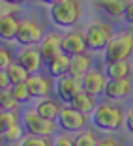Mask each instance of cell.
<instances>
[{
  "label": "cell",
  "instance_id": "1f68e13d",
  "mask_svg": "<svg viewBox=\"0 0 133 146\" xmlns=\"http://www.w3.org/2000/svg\"><path fill=\"white\" fill-rule=\"evenodd\" d=\"M124 127L133 135V107L126 111V124H124Z\"/></svg>",
  "mask_w": 133,
  "mask_h": 146
},
{
  "label": "cell",
  "instance_id": "7c38bea8",
  "mask_svg": "<svg viewBox=\"0 0 133 146\" xmlns=\"http://www.w3.org/2000/svg\"><path fill=\"white\" fill-rule=\"evenodd\" d=\"M86 49H88V45H86L84 32L71 30V32L62 36V51L66 54L73 56V54H79V52H84Z\"/></svg>",
  "mask_w": 133,
  "mask_h": 146
},
{
  "label": "cell",
  "instance_id": "9c48e42d",
  "mask_svg": "<svg viewBox=\"0 0 133 146\" xmlns=\"http://www.w3.org/2000/svg\"><path fill=\"white\" fill-rule=\"evenodd\" d=\"M39 52H41L43 60L45 64L51 62L53 58H56L58 54H62V36L60 34H55V32H47V34L43 36L41 43H39Z\"/></svg>",
  "mask_w": 133,
  "mask_h": 146
},
{
  "label": "cell",
  "instance_id": "ac0fdd59",
  "mask_svg": "<svg viewBox=\"0 0 133 146\" xmlns=\"http://www.w3.org/2000/svg\"><path fill=\"white\" fill-rule=\"evenodd\" d=\"M69 58H71L69 54L62 52V54H58L56 58H53L51 62H47L49 75L55 77V79H60V77H64V75H68L69 73Z\"/></svg>",
  "mask_w": 133,
  "mask_h": 146
},
{
  "label": "cell",
  "instance_id": "cb8c5ba5",
  "mask_svg": "<svg viewBox=\"0 0 133 146\" xmlns=\"http://www.w3.org/2000/svg\"><path fill=\"white\" fill-rule=\"evenodd\" d=\"M0 105H2V111H17L19 101L13 96L11 88H2L0 90Z\"/></svg>",
  "mask_w": 133,
  "mask_h": 146
},
{
  "label": "cell",
  "instance_id": "d6986e66",
  "mask_svg": "<svg viewBox=\"0 0 133 146\" xmlns=\"http://www.w3.org/2000/svg\"><path fill=\"white\" fill-rule=\"evenodd\" d=\"M19 21L15 15H0V36L2 39H15L17 38V32H19Z\"/></svg>",
  "mask_w": 133,
  "mask_h": 146
},
{
  "label": "cell",
  "instance_id": "30bf717a",
  "mask_svg": "<svg viewBox=\"0 0 133 146\" xmlns=\"http://www.w3.org/2000/svg\"><path fill=\"white\" fill-rule=\"evenodd\" d=\"M107 81H109V77L105 71H101V69H90L82 77V90L92 94V96H99L105 92Z\"/></svg>",
  "mask_w": 133,
  "mask_h": 146
},
{
  "label": "cell",
  "instance_id": "4316f807",
  "mask_svg": "<svg viewBox=\"0 0 133 146\" xmlns=\"http://www.w3.org/2000/svg\"><path fill=\"white\" fill-rule=\"evenodd\" d=\"M25 127V125H23ZM23 127L21 125H13V127H9V129H4L2 131V141L6 142V144H13V142H19L23 139Z\"/></svg>",
  "mask_w": 133,
  "mask_h": 146
},
{
  "label": "cell",
  "instance_id": "d6a6232c",
  "mask_svg": "<svg viewBox=\"0 0 133 146\" xmlns=\"http://www.w3.org/2000/svg\"><path fill=\"white\" fill-rule=\"evenodd\" d=\"M0 88H11V81H9V75L6 69L0 71Z\"/></svg>",
  "mask_w": 133,
  "mask_h": 146
},
{
  "label": "cell",
  "instance_id": "52a82bcc",
  "mask_svg": "<svg viewBox=\"0 0 133 146\" xmlns=\"http://www.w3.org/2000/svg\"><path fill=\"white\" fill-rule=\"evenodd\" d=\"M23 125H25L26 133L30 135H41V137H51L55 133V120H47L43 118L38 111H26L23 116Z\"/></svg>",
  "mask_w": 133,
  "mask_h": 146
},
{
  "label": "cell",
  "instance_id": "5b68a950",
  "mask_svg": "<svg viewBox=\"0 0 133 146\" xmlns=\"http://www.w3.org/2000/svg\"><path fill=\"white\" fill-rule=\"evenodd\" d=\"M86 122H88V114L77 111V109L71 107L69 103L62 107L60 114H58V118H56L58 127L64 129V131H68V133H77V131L84 129Z\"/></svg>",
  "mask_w": 133,
  "mask_h": 146
},
{
  "label": "cell",
  "instance_id": "3957f363",
  "mask_svg": "<svg viewBox=\"0 0 133 146\" xmlns=\"http://www.w3.org/2000/svg\"><path fill=\"white\" fill-rule=\"evenodd\" d=\"M81 2L79 0H58L49 8L53 23L60 28H69L81 17Z\"/></svg>",
  "mask_w": 133,
  "mask_h": 146
},
{
  "label": "cell",
  "instance_id": "83f0119b",
  "mask_svg": "<svg viewBox=\"0 0 133 146\" xmlns=\"http://www.w3.org/2000/svg\"><path fill=\"white\" fill-rule=\"evenodd\" d=\"M17 124H19L17 111H2L0 112V127H2V131L13 127V125H17Z\"/></svg>",
  "mask_w": 133,
  "mask_h": 146
},
{
  "label": "cell",
  "instance_id": "836d02e7",
  "mask_svg": "<svg viewBox=\"0 0 133 146\" xmlns=\"http://www.w3.org/2000/svg\"><path fill=\"white\" fill-rule=\"evenodd\" d=\"M99 146H124L120 141H116V139H112V137H105V139H101L99 141Z\"/></svg>",
  "mask_w": 133,
  "mask_h": 146
},
{
  "label": "cell",
  "instance_id": "d590c367",
  "mask_svg": "<svg viewBox=\"0 0 133 146\" xmlns=\"http://www.w3.org/2000/svg\"><path fill=\"white\" fill-rule=\"evenodd\" d=\"M2 2H8V4H15V6H19L23 0H2Z\"/></svg>",
  "mask_w": 133,
  "mask_h": 146
},
{
  "label": "cell",
  "instance_id": "6da1fadb",
  "mask_svg": "<svg viewBox=\"0 0 133 146\" xmlns=\"http://www.w3.org/2000/svg\"><path fill=\"white\" fill-rule=\"evenodd\" d=\"M92 122L96 127L103 129V131H116V129L124 127L126 112L120 105H114L109 99L105 103L96 105L94 112H92Z\"/></svg>",
  "mask_w": 133,
  "mask_h": 146
},
{
  "label": "cell",
  "instance_id": "4dcf8cb0",
  "mask_svg": "<svg viewBox=\"0 0 133 146\" xmlns=\"http://www.w3.org/2000/svg\"><path fill=\"white\" fill-rule=\"evenodd\" d=\"M124 19L128 23H133V0H128L124 8Z\"/></svg>",
  "mask_w": 133,
  "mask_h": 146
},
{
  "label": "cell",
  "instance_id": "5bb4252c",
  "mask_svg": "<svg viewBox=\"0 0 133 146\" xmlns=\"http://www.w3.org/2000/svg\"><path fill=\"white\" fill-rule=\"evenodd\" d=\"M17 62L23 66V68H26V71H28V73H38L39 68H41V64L45 60H43V56H41V52H39V49L25 47L21 52H19Z\"/></svg>",
  "mask_w": 133,
  "mask_h": 146
},
{
  "label": "cell",
  "instance_id": "8fae6325",
  "mask_svg": "<svg viewBox=\"0 0 133 146\" xmlns=\"http://www.w3.org/2000/svg\"><path fill=\"white\" fill-rule=\"evenodd\" d=\"M26 84L32 92V98H47L53 92V77L51 75H39L30 73L26 79Z\"/></svg>",
  "mask_w": 133,
  "mask_h": 146
},
{
  "label": "cell",
  "instance_id": "44dd1931",
  "mask_svg": "<svg viewBox=\"0 0 133 146\" xmlns=\"http://www.w3.org/2000/svg\"><path fill=\"white\" fill-rule=\"evenodd\" d=\"M96 4L107 13L109 17H124L126 0H96Z\"/></svg>",
  "mask_w": 133,
  "mask_h": 146
},
{
  "label": "cell",
  "instance_id": "f546056e",
  "mask_svg": "<svg viewBox=\"0 0 133 146\" xmlns=\"http://www.w3.org/2000/svg\"><path fill=\"white\" fill-rule=\"evenodd\" d=\"M55 146H75V141H73V137L66 131V133L58 135V137L55 139Z\"/></svg>",
  "mask_w": 133,
  "mask_h": 146
},
{
  "label": "cell",
  "instance_id": "8d00e7d4",
  "mask_svg": "<svg viewBox=\"0 0 133 146\" xmlns=\"http://www.w3.org/2000/svg\"><path fill=\"white\" fill-rule=\"evenodd\" d=\"M41 2H45V4H49V6H53L55 2H58V0H41Z\"/></svg>",
  "mask_w": 133,
  "mask_h": 146
},
{
  "label": "cell",
  "instance_id": "484cf974",
  "mask_svg": "<svg viewBox=\"0 0 133 146\" xmlns=\"http://www.w3.org/2000/svg\"><path fill=\"white\" fill-rule=\"evenodd\" d=\"M11 92L13 96L17 98L19 103H25V101H28V99H32V92L30 88H28V84L25 82H17V84H11Z\"/></svg>",
  "mask_w": 133,
  "mask_h": 146
},
{
  "label": "cell",
  "instance_id": "8992f818",
  "mask_svg": "<svg viewBox=\"0 0 133 146\" xmlns=\"http://www.w3.org/2000/svg\"><path fill=\"white\" fill-rule=\"evenodd\" d=\"M45 36V28H43L41 23L34 21V19H23L21 25H19V32L15 41L21 43L23 47H34L39 45Z\"/></svg>",
  "mask_w": 133,
  "mask_h": 146
},
{
  "label": "cell",
  "instance_id": "f1b7e54d",
  "mask_svg": "<svg viewBox=\"0 0 133 146\" xmlns=\"http://www.w3.org/2000/svg\"><path fill=\"white\" fill-rule=\"evenodd\" d=\"M13 64V54L8 47L0 49V69H8Z\"/></svg>",
  "mask_w": 133,
  "mask_h": 146
},
{
  "label": "cell",
  "instance_id": "74e56055",
  "mask_svg": "<svg viewBox=\"0 0 133 146\" xmlns=\"http://www.w3.org/2000/svg\"><path fill=\"white\" fill-rule=\"evenodd\" d=\"M126 2H128V0H126Z\"/></svg>",
  "mask_w": 133,
  "mask_h": 146
},
{
  "label": "cell",
  "instance_id": "ffe728a7",
  "mask_svg": "<svg viewBox=\"0 0 133 146\" xmlns=\"http://www.w3.org/2000/svg\"><path fill=\"white\" fill-rule=\"evenodd\" d=\"M96 96H92V94H88V92H84V90H81L75 98L69 101V105L71 107H75L77 111H81V112H84V114H92L94 112V109H96Z\"/></svg>",
  "mask_w": 133,
  "mask_h": 146
},
{
  "label": "cell",
  "instance_id": "277c9868",
  "mask_svg": "<svg viewBox=\"0 0 133 146\" xmlns=\"http://www.w3.org/2000/svg\"><path fill=\"white\" fill-rule=\"evenodd\" d=\"M84 36H86V45H88L90 51H101V49L107 47L109 39L112 38V28L107 23L92 21L86 26Z\"/></svg>",
  "mask_w": 133,
  "mask_h": 146
},
{
  "label": "cell",
  "instance_id": "7402d4cb",
  "mask_svg": "<svg viewBox=\"0 0 133 146\" xmlns=\"http://www.w3.org/2000/svg\"><path fill=\"white\" fill-rule=\"evenodd\" d=\"M73 141H75V146H99L101 139H98V135L90 129H81L75 133Z\"/></svg>",
  "mask_w": 133,
  "mask_h": 146
},
{
  "label": "cell",
  "instance_id": "e0dca14e",
  "mask_svg": "<svg viewBox=\"0 0 133 146\" xmlns=\"http://www.w3.org/2000/svg\"><path fill=\"white\" fill-rule=\"evenodd\" d=\"M62 107L64 105L55 98H45V99H39L38 105H36V111L43 116V118H47V120H56L58 114H60Z\"/></svg>",
  "mask_w": 133,
  "mask_h": 146
},
{
  "label": "cell",
  "instance_id": "2e32d148",
  "mask_svg": "<svg viewBox=\"0 0 133 146\" xmlns=\"http://www.w3.org/2000/svg\"><path fill=\"white\" fill-rule=\"evenodd\" d=\"M105 73L109 79H129V75H133V62L116 60L111 64H105Z\"/></svg>",
  "mask_w": 133,
  "mask_h": 146
},
{
  "label": "cell",
  "instance_id": "9a60e30c",
  "mask_svg": "<svg viewBox=\"0 0 133 146\" xmlns=\"http://www.w3.org/2000/svg\"><path fill=\"white\" fill-rule=\"evenodd\" d=\"M90 69H92V56L86 51L79 52V54H73L69 58V75H73V77L82 79Z\"/></svg>",
  "mask_w": 133,
  "mask_h": 146
},
{
  "label": "cell",
  "instance_id": "603a6c76",
  "mask_svg": "<svg viewBox=\"0 0 133 146\" xmlns=\"http://www.w3.org/2000/svg\"><path fill=\"white\" fill-rule=\"evenodd\" d=\"M8 75H9V81H11V84H17V82H25L26 79H28V75L30 73L26 71V68H23L19 62H13L11 66H9L8 69Z\"/></svg>",
  "mask_w": 133,
  "mask_h": 146
},
{
  "label": "cell",
  "instance_id": "7a4b0ae2",
  "mask_svg": "<svg viewBox=\"0 0 133 146\" xmlns=\"http://www.w3.org/2000/svg\"><path fill=\"white\" fill-rule=\"evenodd\" d=\"M105 64L116 60H129L133 54V32H116L109 39L107 47L103 49Z\"/></svg>",
  "mask_w": 133,
  "mask_h": 146
},
{
  "label": "cell",
  "instance_id": "4fadbf2b",
  "mask_svg": "<svg viewBox=\"0 0 133 146\" xmlns=\"http://www.w3.org/2000/svg\"><path fill=\"white\" fill-rule=\"evenodd\" d=\"M131 82H129V79H109L107 84H105V92H103V96L107 99H111V101H114V99H124L129 96V92H131Z\"/></svg>",
  "mask_w": 133,
  "mask_h": 146
},
{
  "label": "cell",
  "instance_id": "e575fe53",
  "mask_svg": "<svg viewBox=\"0 0 133 146\" xmlns=\"http://www.w3.org/2000/svg\"><path fill=\"white\" fill-rule=\"evenodd\" d=\"M15 4H8V2H2V15H11L15 11Z\"/></svg>",
  "mask_w": 133,
  "mask_h": 146
},
{
  "label": "cell",
  "instance_id": "ba28073f",
  "mask_svg": "<svg viewBox=\"0 0 133 146\" xmlns=\"http://www.w3.org/2000/svg\"><path fill=\"white\" fill-rule=\"evenodd\" d=\"M81 90H82V79L73 77L69 73L56 81V96H58L64 103H69Z\"/></svg>",
  "mask_w": 133,
  "mask_h": 146
},
{
  "label": "cell",
  "instance_id": "d4e9b609",
  "mask_svg": "<svg viewBox=\"0 0 133 146\" xmlns=\"http://www.w3.org/2000/svg\"><path fill=\"white\" fill-rule=\"evenodd\" d=\"M17 146H55L49 137H41V135H26L17 142Z\"/></svg>",
  "mask_w": 133,
  "mask_h": 146
}]
</instances>
